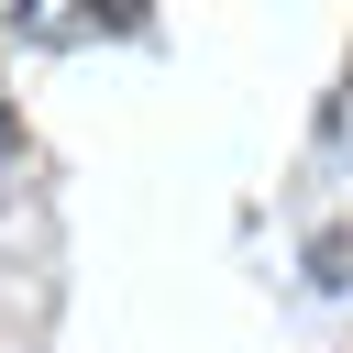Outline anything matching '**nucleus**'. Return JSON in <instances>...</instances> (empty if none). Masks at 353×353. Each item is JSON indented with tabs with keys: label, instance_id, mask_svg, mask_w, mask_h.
<instances>
[{
	"label": "nucleus",
	"instance_id": "1",
	"mask_svg": "<svg viewBox=\"0 0 353 353\" xmlns=\"http://www.w3.org/2000/svg\"><path fill=\"white\" fill-rule=\"evenodd\" d=\"M11 154H22V132H11V99H0V188H11Z\"/></svg>",
	"mask_w": 353,
	"mask_h": 353
}]
</instances>
